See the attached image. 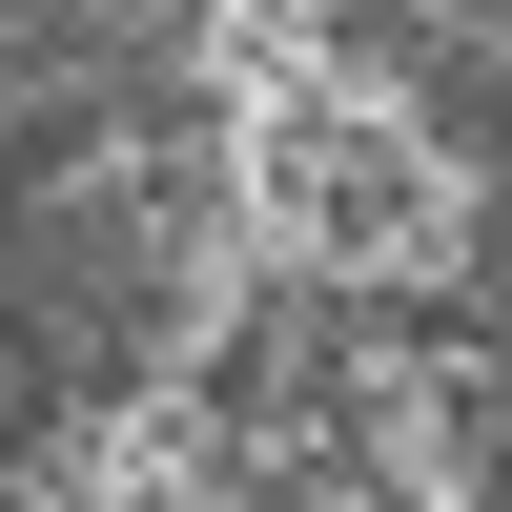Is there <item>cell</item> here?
<instances>
[{"label":"cell","mask_w":512,"mask_h":512,"mask_svg":"<svg viewBox=\"0 0 512 512\" xmlns=\"http://www.w3.org/2000/svg\"><path fill=\"white\" fill-rule=\"evenodd\" d=\"M267 226L308 246L328 287H431L451 246H472V185H451V144L410 103H287L267 123Z\"/></svg>","instance_id":"1"}]
</instances>
